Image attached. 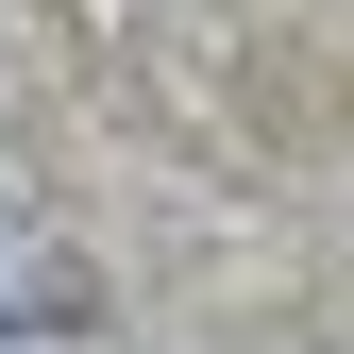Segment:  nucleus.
Instances as JSON below:
<instances>
[{
    "label": "nucleus",
    "instance_id": "f257e3e1",
    "mask_svg": "<svg viewBox=\"0 0 354 354\" xmlns=\"http://www.w3.org/2000/svg\"><path fill=\"white\" fill-rule=\"evenodd\" d=\"M51 321H84V270L34 253V219H0V337H51Z\"/></svg>",
    "mask_w": 354,
    "mask_h": 354
}]
</instances>
